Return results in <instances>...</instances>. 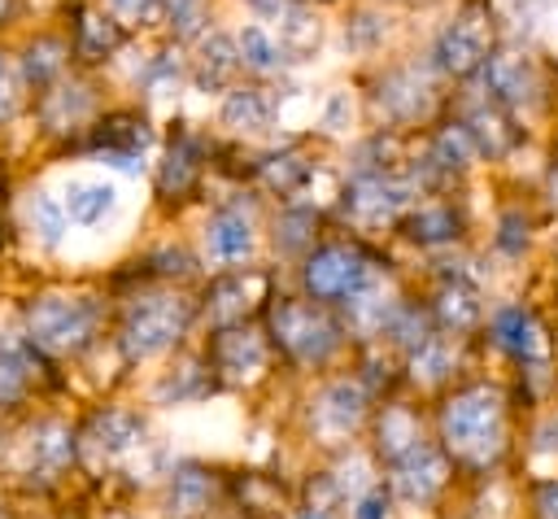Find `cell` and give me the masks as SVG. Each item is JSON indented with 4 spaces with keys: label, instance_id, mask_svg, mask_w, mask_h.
Wrapping results in <instances>:
<instances>
[{
    "label": "cell",
    "instance_id": "52a82bcc",
    "mask_svg": "<svg viewBox=\"0 0 558 519\" xmlns=\"http://www.w3.org/2000/svg\"><path fill=\"white\" fill-rule=\"evenodd\" d=\"M122 205V188L105 174H70L61 183V209L74 227L92 231V227H105Z\"/></svg>",
    "mask_w": 558,
    "mask_h": 519
},
{
    "label": "cell",
    "instance_id": "d6986e66",
    "mask_svg": "<svg viewBox=\"0 0 558 519\" xmlns=\"http://www.w3.org/2000/svg\"><path fill=\"white\" fill-rule=\"evenodd\" d=\"M270 113H275V105L257 87H231L218 105V122L231 131H262L270 122Z\"/></svg>",
    "mask_w": 558,
    "mask_h": 519
},
{
    "label": "cell",
    "instance_id": "5bb4252c",
    "mask_svg": "<svg viewBox=\"0 0 558 519\" xmlns=\"http://www.w3.org/2000/svg\"><path fill=\"white\" fill-rule=\"evenodd\" d=\"M275 22H279L275 35H279V44H283L288 57L305 61L310 52H318V44H323V22H318V13H314L310 4L288 0V4L275 13Z\"/></svg>",
    "mask_w": 558,
    "mask_h": 519
},
{
    "label": "cell",
    "instance_id": "e575fe53",
    "mask_svg": "<svg viewBox=\"0 0 558 519\" xmlns=\"http://www.w3.org/2000/svg\"><path fill=\"white\" fill-rule=\"evenodd\" d=\"M353 96H349V87H336V92H327V100H323V109H318V126L327 131V135H344L349 126H353Z\"/></svg>",
    "mask_w": 558,
    "mask_h": 519
},
{
    "label": "cell",
    "instance_id": "8fae6325",
    "mask_svg": "<svg viewBox=\"0 0 558 519\" xmlns=\"http://www.w3.org/2000/svg\"><path fill=\"white\" fill-rule=\"evenodd\" d=\"M484 83L497 105H523L536 96V70L523 52H493L484 57Z\"/></svg>",
    "mask_w": 558,
    "mask_h": 519
},
{
    "label": "cell",
    "instance_id": "f907efd6",
    "mask_svg": "<svg viewBox=\"0 0 558 519\" xmlns=\"http://www.w3.org/2000/svg\"><path fill=\"white\" fill-rule=\"evenodd\" d=\"M0 519H4V515H0Z\"/></svg>",
    "mask_w": 558,
    "mask_h": 519
},
{
    "label": "cell",
    "instance_id": "83f0119b",
    "mask_svg": "<svg viewBox=\"0 0 558 519\" xmlns=\"http://www.w3.org/2000/svg\"><path fill=\"white\" fill-rule=\"evenodd\" d=\"M475 157H480V148H475L466 126H445L436 135V144H432V161L445 166V170H466Z\"/></svg>",
    "mask_w": 558,
    "mask_h": 519
},
{
    "label": "cell",
    "instance_id": "603a6c76",
    "mask_svg": "<svg viewBox=\"0 0 558 519\" xmlns=\"http://www.w3.org/2000/svg\"><path fill=\"white\" fill-rule=\"evenodd\" d=\"M26 449H31V471H35V467H39V471H57V467L70 462L74 440H70V432H65L61 423H39V427L31 432V440H26Z\"/></svg>",
    "mask_w": 558,
    "mask_h": 519
},
{
    "label": "cell",
    "instance_id": "f1b7e54d",
    "mask_svg": "<svg viewBox=\"0 0 558 519\" xmlns=\"http://www.w3.org/2000/svg\"><path fill=\"white\" fill-rule=\"evenodd\" d=\"M410 445H418L414 414L410 410H384V419H379V449L392 454V458H401Z\"/></svg>",
    "mask_w": 558,
    "mask_h": 519
},
{
    "label": "cell",
    "instance_id": "d590c367",
    "mask_svg": "<svg viewBox=\"0 0 558 519\" xmlns=\"http://www.w3.org/2000/svg\"><path fill=\"white\" fill-rule=\"evenodd\" d=\"M501 9H506V17H510L514 31H536L541 22L554 17L558 0H501Z\"/></svg>",
    "mask_w": 558,
    "mask_h": 519
},
{
    "label": "cell",
    "instance_id": "7dc6e473",
    "mask_svg": "<svg viewBox=\"0 0 558 519\" xmlns=\"http://www.w3.org/2000/svg\"><path fill=\"white\" fill-rule=\"evenodd\" d=\"M541 440H545L549 449H558V414H554V419L545 423V432H541Z\"/></svg>",
    "mask_w": 558,
    "mask_h": 519
},
{
    "label": "cell",
    "instance_id": "6da1fadb",
    "mask_svg": "<svg viewBox=\"0 0 558 519\" xmlns=\"http://www.w3.org/2000/svg\"><path fill=\"white\" fill-rule=\"evenodd\" d=\"M445 440L453 454L484 462L501 449V397L493 388H466L445 406Z\"/></svg>",
    "mask_w": 558,
    "mask_h": 519
},
{
    "label": "cell",
    "instance_id": "8d00e7d4",
    "mask_svg": "<svg viewBox=\"0 0 558 519\" xmlns=\"http://www.w3.org/2000/svg\"><path fill=\"white\" fill-rule=\"evenodd\" d=\"M22 393H26V366H22V358H17V353L0 349V410L17 406V401H22Z\"/></svg>",
    "mask_w": 558,
    "mask_h": 519
},
{
    "label": "cell",
    "instance_id": "f546056e",
    "mask_svg": "<svg viewBox=\"0 0 558 519\" xmlns=\"http://www.w3.org/2000/svg\"><path fill=\"white\" fill-rule=\"evenodd\" d=\"M453 227H458V218H453L449 205H427V209H418V214L410 218V236L423 240V244L453 240Z\"/></svg>",
    "mask_w": 558,
    "mask_h": 519
},
{
    "label": "cell",
    "instance_id": "44dd1931",
    "mask_svg": "<svg viewBox=\"0 0 558 519\" xmlns=\"http://www.w3.org/2000/svg\"><path fill=\"white\" fill-rule=\"evenodd\" d=\"M61 70H65V44L61 39L39 35L35 44H26V52H22V79L31 87H48Z\"/></svg>",
    "mask_w": 558,
    "mask_h": 519
},
{
    "label": "cell",
    "instance_id": "7bdbcfd3",
    "mask_svg": "<svg viewBox=\"0 0 558 519\" xmlns=\"http://www.w3.org/2000/svg\"><path fill=\"white\" fill-rule=\"evenodd\" d=\"M13 109H17V74H13V65L0 57V122L13 118Z\"/></svg>",
    "mask_w": 558,
    "mask_h": 519
},
{
    "label": "cell",
    "instance_id": "3957f363",
    "mask_svg": "<svg viewBox=\"0 0 558 519\" xmlns=\"http://www.w3.org/2000/svg\"><path fill=\"white\" fill-rule=\"evenodd\" d=\"M192 323V305L183 297H148L126 314L122 327V349L126 358H153L166 353Z\"/></svg>",
    "mask_w": 558,
    "mask_h": 519
},
{
    "label": "cell",
    "instance_id": "f6af8a7d",
    "mask_svg": "<svg viewBox=\"0 0 558 519\" xmlns=\"http://www.w3.org/2000/svg\"><path fill=\"white\" fill-rule=\"evenodd\" d=\"M353 519H388V502H384V493H362L357 497V510H353Z\"/></svg>",
    "mask_w": 558,
    "mask_h": 519
},
{
    "label": "cell",
    "instance_id": "4316f807",
    "mask_svg": "<svg viewBox=\"0 0 558 519\" xmlns=\"http://www.w3.org/2000/svg\"><path fill=\"white\" fill-rule=\"evenodd\" d=\"M205 502H209V480L201 471L187 467L170 480V515L174 519H196L205 510Z\"/></svg>",
    "mask_w": 558,
    "mask_h": 519
},
{
    "label": "cell",
    "instance_id": "836d02e7",
    "mask_svg": "<svg viewBox=\"0 0 558 519\" xmlns=\"http://www.w3.org/2000/svg\"><path fill=\"white\" fill-rule=\"evenodd\" d=\"M449 366H453V349H449V340H440V336L418 340V349H414V375H423V379H440Z\"/></svg>",
    "mask_w": 558,
    "mask_h": 519
},
{
    "label": "cell",
    "instance_id": "ee69618b",
    "mask_svg": "<svg viewBox=\"0 0 558 519\" xmlns=\"http://www.w3.org/2000/svg\"><path fill=\"white\" fill-rule=\"evenodd\" d=\"M283 249H301L305 244V231L301 227H310V214H301V209H292V214H283Z\"/></svg>",
    "mask_w": 558,
    "mask_h": 519
},
{
    "label": "cell",
    "instance_id": "d6a6232c",
    "mask_svg": "<svg viewBox=\"0 0 558 519\" xmlns=\"http://www.w3.org/2000/svg\"><path fill=\"white\" fill-rule=\"evenodd\" d=\"M179 83H183V65L174 57H153L144 61V87L153 100H170L179 96Z\"/></svg>",
    "mask_w": 558,
    "mask_h": 519
},
{
    "label": "cell",
    "instance_id": "2e32d148",
    "mask_svg": "<svg viewBox=\"0 0 558 519\" xmlns=\"http://www.w3.org/2000/svg\"><path fill=\"white\" fill-rule=\"evenodd\" d=\"M214 362L231 379H253L266 366V345L253 331H222L214 340Z\"/></svg>",
    "mask_w": 558,
    "mask_h": 519
},
{
    "label": "cell",
    "instance_id": "ffe728a7",
    "mask_svg": "<svg viewBox=\"0 0 558 519\" xmlns=\"http://www.w3.org/2000/svg\"><path fill=\"white\" fill-rule=\"evenodd\" d=\"M462 126L471 131L475 148L488 153V157H501V153H510V144H514V126L506 122V113H501L497 100H493V105H475Z\"/></svg>",
    "mask_w": 558,
    "mask_h": 519
},
{
    "label": "cell",
    "instance_id": "d4e9b609",
    "mask_svg": "<svg viewBox=\"0 0 558 519\" xmlns=\"http://www.w3.org/2000/svg\"><path fill=\"white\" fill-rule=\"evenodd\" d=\"M26 222H31V231L39 236V244H48V249H57L61 244V236H65V209H61V201L57 196H48V192H31L26 196Z\"/></svg>",
    "mask_w": 558,
    "mask_h": 519
},
{
    "label": "cell",
    "instance_id": "c3c4849f",
    "mask_svg": "<svg viewBox=\"0 0 558 519\" xmlns=\"http://www.w3.org/2000/svg\"><path fill=\"white\" fill-rule=\"evenodd\" d=\"M301 519H331V510H327V506H310Z\"/></svg>",
    "mask_w": 558,
    "mask_h": 519
},
{
    "label": "cell",
    "instance_id": "b9f144b4",
    "mask_svg": "<svg viewBox=\"0 0 558 519\" xmlns=\"http://www.w3.org/2000/svg\"><path fill=\"white\" fill-rule=\"evenodd\" d=\"M105 4L122 22H153L161 13V0H105Z\"/></svg>",
    "mask_w": 558,
    "mask_h": 519
},
{
    "label": "cell",
    "instance_id": "ac0fdd59",
    "mask_svg": "<svg viewBox=\"0 0 558 519\" xmlns=\"http://www.w3.org/2000/svg\"><path fill=\"white\" fill-rule=\"evenodd\" d=\"M497 340H501L510 353H519L523 362H541V358L549 353V340H545L541 323H536L527 310H501V314H497Z\"/></svg>",
    "mask_w": 558,
    "mask_h": 519
},
{
    "label": "cell",
    "instance_id": "bcb514c9",
    "mask_svg": "<svg viewBox=\"0 0 558 519\" xmlns=\"http://www.w3.org/2000/svg\"><path fill=\"white\" fill-rule=\"evenodd\" d=\"M536 506H541V519H558V484H545Z\"/></svg>",
    "mask_w": 558,
    "mask_h": 519
},
{
    "label": "cell",
    "instance_id": "7a4b0ae2",
    "mask_svg": "<svg viewBox=\"0 0 558 519\" xmlns=\"http://www.w3.org/2000/svg\"><path fill=\"white\" fill-rule=\"evenodd\" d=\"M92 331H96V305L87 297L48 292V297H35L26 305V336L39 349L74 353V349H83L92 340Z\"/></svg>",
    "mask_w": 558,
    "mask_h": 519
},
{
    "label": "cell",
    "instance_id": "1f68e13d",
    "mask_svg": "<svg viewBox=\"0 0 558 519\" xmlns=\"http://www.w3.org/2000/svg\"><path fill=\"white\" fill-rule=\"evenodd\" d=\"M161 9H166V17H170L179 39L205 35V26H209V4L205 0H161Z\"/></svg>",
    "mask_w": 558,
    "mask_h": 519
},
{
    "label": "cell",
    "instance_id": "9c48e42d",
    "mask_svg": "<svg viewBox=\"0 0 558 519\" xmlns=\"http://www.w3.org/2000/svg\"><path fill=\"white\" fill-rule=\"evenodd\" d=\"M366 275H371V262H362V257H357L353 249H344V244H327V249L310 253V262H305V283H310V292L323 297V301L349 297Z\"/></svg>",
    "mask_w": 558,
    "mask_h": 519
},
{
    "label": "cell",
    "instance_id": "ab89813d",
    "mask_svg": "<svg viewBox=\"0 0 558 519\" xmlns=\"http://www.w3.org/2000/svg\"><path fill=\"white\" fill-rule=\"evenodd\" d=\"M196 388H201V384H196V371H192V366H183L179 375L170 371V375L153 388V397H157V401H170V397H174V401H183V397H192Z\"/></svg>",
    "mask_w": 558,
    "mask_h": 519
},
{
    "label": "cell",
    "instance_id": "681fc988",
    "mask_svg": "<svg viewBox=\"0 0 558 519\" xmlns=\"http://www.w3.org/2000/svg\"><path fill=\"white\" fill-rule=\"evenodd\" d=\"M9 9H13V4H9V0H0V26H4V17H9Z\"/></svg>",
    "mask_w": 558,
    "mask_h": 519
},
{
    "label": "cell",
    "instance_id": "4dcf8cb0",
    "mask_svg": "<svg viewBox=\"0 0 558 519\" xmlns=\"http://www.w3.org/2000/svg\"><path fill=\"white\" fill-rule=\"evenodd\" d=\"M78 48H83L87 57H105V52H113V48H118V26H113V17L83 13V17H78Z\"/></svg>",
    "mask_w": 558,
    "mask_h": 519
},
{
    "label": "cell",
    "instance_id": "5b68a950",
    "mask_svg": "<svg viewBox=\"0 0 558 519\" xmlns=\"http://www.w3.org/2000/svg\"><path fill=\"white\" fill-rule=\"evenodd\" d=\"M275 336L301 362H323L340 345L336 323L318 305H305V301H279L275 305Z\"/></svg>",
    "mask_w": 558,
    "mask_h": 519
},
{
    "label": "cell",
    "instance_id": "484cf974",
    "mask_svg": "<svg viewBox=\"0 0 558 519\" xmlns=\"http://www.w3.org/2000/svg\"><path fill=\"white\" fill-rule=\"evenodd\" d=\"M392 35V17L384 9H357L349 22H344V44L353 52H375L384 39Z\"/></svg>",
    "mask_w": 558,
    "mask_h": 519
},
{
    "label": "cell",
    "instance_id": "60d3db41",
    "mask_svg": "<svg viewBox=\"0 0 558 519\" xmlns=\"http://www.w3.org/2000/svg\"><path fill=\"white\" fill-rule=\"evenodd\" d=\"M192 170H196V161L187 157V148L179 144L174 153H170V161H166V170H161V188H187V179H192Z\"/></svg>",
    "mask_w": 558,
    "mask_h": 519
},
{
    "label": "cell",
    "instance_id": "8992f818",
    "mask_svg": "<svg viewBox=\"0 0 558 519\" xmlns=\"http://www.w3.org/2000/svg\"><path fill=\"white\" fill-rule=\"evenodd\" d=\"M414 196V183L410 179H397V174H357L344 192V209L366 222V227H384L392 222Z\"/></svg>",
    "mask_w": 558,
    "mask_h": 519
},
{
    "label": "cell",
    "instance_id": "277c9868",
    "mask_svg": "<svg viewBox=\"0 0 558 519\" xmlns=\"http://www.w3.org/2000/svg\"><path fill=\"white\" fill-rule=\"evenodd\" d=\"M488 44H493V17L484 4H466L432 44V61L436 70L445 74H471L484 65L488 57Z\"/></svg>",
    "mask_w": 558,
    "mask_h": 519
},
{
    "label": "cell",
    "instance_id": "7c38bea8",
    "mask_svg": "<svg viewBox=\"0 0 558 519\" xmlns=\"http://www.w3.org/2000/svg\"><path fill=\"white\" fill-rule=\"evenodd\" d=\"M253 244H257V231L244 209H218L205 222V253L214 262H244L253 253Z\"/></svg>",
    "mask_w": 558,
    "mask_h": 519
},
{
    "label": "cell",
    "instance_id": "7402d4cb",
    "mask_svg": "<svg viewBox=\"0 0 558 519\" xmlns=\"http://www.w3.org/2000/svg\"><path fill=\"white\" fill-rule=\"evenodd\" d=\"M92 440H96V449L105 458H122V454H131L140 445V419L126 414V410H109L105 419H96Z\"/></svg>",
    "mask_w": 558,
    "mask_h": 519
},
{
    "label": "cell",
    "instance_id": "cb8c5ba5",
    "mask_svg": "<svg viewBox=\"0 0 558 519\" xmlns=\"http://www.w3.org/2000/svg\"><path fill=\"white\" fill-rule=\"evenodd\" d=\"M87 113H92V96H87V87H78V83L57 87V92H48V100H44V122H48L52 131L78 126Z\"/></svg>",
    "mask_w": 558,
    "mask_h": 519
},
{
    "label": "cell",
    "instance_id": "f35d334b",
    "mask_svg": "<svg viewBox=\"0 0 558 519\" xmlns=\"http://www.w3.org/2000/svg\"><path fill=\"white\" fill-rule=\"evenodd\" d=\"M305 174H310V166L296 161V157H275V161L266 166V183H270V188H283V192H292Z\"/></svg>",
    "mask_w": 558,
    "mask_h": 519
},
{
    "label": "cell",
    "instance_id": "e0dca14e",
    "mask_svg": "<svg viewBox=\"0 0 558 519\" xmlns=\"http://www.w3.org/2000/svg\"><path fill=\"white\" fill-rule=\"evenodd\" d=\"M235 52H240V65H248L257 74H279L288 65V52H283L279 35L262 22H244L235 31Z\"/></svg>",
    "mask_w": 558,
    "mask_h": 519
},
{
    "label": "cell",
    "instance_id": "9a60e30c",
    "mask_svg": "<svg viewBox=\"0 0 558 519\" xmlns=\"http://www.w3.org/2000/svg\"><path fill=\"white\" fill-rule=\"evenodd\" d=\"M235 70H240L235 35H227V31H205V35H196V83H201V87H222Z\"/></svg>",
    "mask_w": 558,
    "mask_h": 519
},
{
    "label": "cell",
    "instance_id": "30bf717a",
    "mask_svg": "<svg viewBox=\"0 0 558 519\" xmlns=\"http://www.w3.org/2000/svg\"><path fill=\"white\" fill-rule=\"evenodd\" d=\"M392 484H397V493L405 497V502H432L440 488H445V458H440V449H432V445H410L401 458H397V475H392Z\"/></svg>",
    "mask_w": 558,
    "mask_h": 519
},
{
    "label": "cell",
    "instance_id": "4fadbf2b",
    "mask_svg": "<svg viewBox=\"0 0 558 519\" xmlns=\"http://www.w3.org/2000/svg\"><path fill=\"white\" fill-rule=\"evenodd\" d=\"M362 410H366V393L357 384L340 379V384L323 388V397L314 406V423L323 432H331V436H344V432H353L362 423Z\"/></svg>",
    "mask_w": 558,
    "mask_h": 519
},
{
    "label": "cell",
    "instance_id": "74e56055",
    "mask_svg": "<svg viewBox=\"0 0 558 519\" xmlns=\"http://www.w3.org/2000/svg\"><path fill=\"white\" fill-rule=\"evenodd\" d=\"M440 314L462 331V327H471V323L480 318V301H475V292H466V288H449V292L440 297Z\"/></svg>",
    "mask_w": 558,
    "mask_h": 519
},
{
    "label": "cell",
    "instance_id": "ba28073f",
    "mask_svg": "<svg viewBox=\"0 0 558 519\" xmlns=\"http://www.w3.org/2000/svg\"><path fill=\"white\" fill-rule=\"evenodd\" d=\"M432 79L414 65H397L375 83V105L388 122H418L432 113Z\"/></svg>",
    "mask_w": 558,
    "mask_h": 519
}]
</instances>
